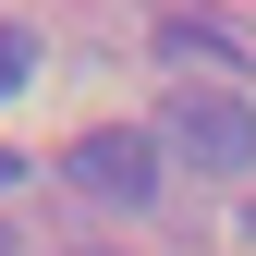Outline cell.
Listing matches in <instances>:
<instances>
[{
	"mask_svg": "<svg viewBox=\"0 0 256 256\" xmlns=\"http://www.w3.org/2000/svg\"><path fill=\"white\" fill-rule=\"evenodd\" d=\"M158 146H171L183 171H208V183H244L256 171V98L244 86H183V98L158 110Z\"/></svg>",
	"mask_w": 256,
	"mask_h": 256,
	"instance_id": "cell-1",
	"label": "cell"
},
{
	"mask_svg": "<svg viewBox=\"0 0 256 256\" xmlns=\"http://www.w3.org/2000/svg\"><path fill=\"white\" fill-rule=\"evenodd\" d=\"M158 134H122V122H98V134H74V158H61V171H74V196H98V208H146L158 196Z\"/></svg>",
	"mask_w": 256,
	"mask_h": 256,
	"instance_id": "cell-2",
	"label": "cell"
},
{
	"mask_svg": "<svg viewBox=\"0 0 256 256\" xmlns=\"http://www.w3.org/2000/svg\"><path fill=\"white\" fill-rule=\"evenodd\" d=\"M158 49H171V61H244V37H232V24H208V12H171V24H158Z\"/></svg>",
	"mask_w": 256,
	"mask_h": 256,
	"instance_id": "cell-3",
	"label": "cell"
},
{
	"mask_svg": "<svg viewBox=\"0 0 256 256\" xmlns=\"http://www.w3.org/2000/svg\"><path fill=\"white\" fill-rule=\"evenodd\" d=\"M12 86H37V37H24V24H0V98H12Z\"/></svg>",
	"mask_w": 256,
	"mask_h": 256,
	"instance_id": "cell-4",
	"label": "cell"
},
{
	"mask_svg": "<svg viewBox=\"0 0 256 256\" xmlns=\"http://www.w3.org/2000/svg\"><path fill=\"white\" fill-rule=\"evenodd\" d=\"M0 183H24V158H12V146H0Z\"/></svg>",
	"mask_w": 256,
	"mask_h": 256,
	"instance_id": "cell-5",
	"label": "cell"
},
{
	"mask_svg": "<svg viewBox=\"0 0 256 256\" xmlns=\"http://www.w3.org/2000/svg\"><path fill=\"white\" fill-rule=\"evenodd\" d=\"M74 256H122V244H74Z\"/></svg>",
	"mask_w": 256,
	"mask_h": 256,
	"instance_id": "cell-6",
	"label": "cell"
},
{
	"mask_svg": "<svg viewBox=\"0 0 256 256\" xmlns=\"http://www.w3.org/2000/svg\"><path fill=\"white\" fill-rule=\"evenodd\" d=\"M0 256H12V220H0Z\"/></svg>",
	"mask_w": 256,
	"mask_h": 256,
	"instance_id": "cell-7",
	"label": "cell"
},
{
	"mask_svg": "<svg viewBox=\"0 0 256 256\" xmlns=\"http://www.w3.org/2000/svg\"><path fill=\"white\" fill-rule=\"evenodd\" d=\"M244 232H256V196H244Z\"/></svg>",
	"mask_w": 256,
	"mask_h": 256,
	"instance_id": "cell-8",
	"label": "cell"
}]
</instances>
